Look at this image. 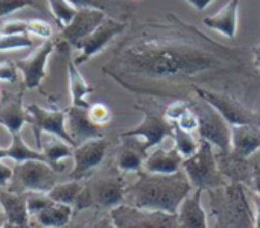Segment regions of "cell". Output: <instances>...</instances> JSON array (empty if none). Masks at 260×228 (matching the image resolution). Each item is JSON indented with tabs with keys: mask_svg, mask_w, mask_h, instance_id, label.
<instances>
[{
	"mask_svg": "<svg viewBox=\"0 0 260 228\" xmlns=\"http://www.w3.org/2000/svg\"><path fill=\"white\" fill-rule=\"evenodd\" d=\"M27 35L38 37L43 40H50L52 37V26L40 18H30L27 20Z\"/></svg>",
	"mask_w": 260,
	"mask_h": 228,
	"instance_id": "32",
	"label": "cell"
},
{
	"mask_svg": "<svg viewBox=\"0 0 260 228\" xmlns=\"http://www.w3.org/2000/svg\"><path fill=\"white\" fill-rule=\"evenodd\" d=\"M0 34H26L27 35V20H12L0 26Z\"/></svg>",
	"mask_w": 260,
	"mask_h": 228,
	"instance_id": "35",
	"label": "cell"
},
{
	"mask_svg": "<svg viewBox=\"0 0 260 228\" xmlns=\"http://www.w3.org/2000/svg\"><path fill=\"white\" fill-rule=\"evenodd\" d=\"M26 114H27V122L30 123L32 131L35 134L38 148L41 146V136L44 133L67 142L69 145H72L75 148V143L66 129V111L49 110V108H43L37 104H32L26 108Z\"/></svg>",
	"mask_w": 260,
	"mask_h": 228,
	"instance_id": "8",
	"label": "cell"
},
{
	"mask_svg": "<svg viewBox=\"0 0 260 228\" xmlns=\"http://www.w3.org/2000/svg\"><path fill=\"white\" fill-rule=\"evenodd\" d=\"M84 184L78 180H70L67 183H56L49 192V198L53 203H59V204H66L70 207H75L79 195L84 190Z\"/></svg>",
	"mask_w": 260,
	"mask_h": 228,
	"instance_id": "25",
	"label": "cell"
},
{
	"mask_svg": "<svg viewBox=\"0 0 260 228\" xmlns=\"http://www.w3.org/2000/svg\"><path fill=\"white\" fill-rule=\"evenodd\" d=\"M93 201L102 209H114L125 203L126 187L119 178H102L90 186Z\"/></svg>",
	"mask_w": 260,
	"mask_h": 228,
	"instance_id": "15",
	"label": "cell"
},
{
	"mask_svg": "<svg viewBox=\"0 0 260 228\" xmlns=\"http://www.w3.org/2000/svg\"><path fill=\"white\" fill-rule=\"evenodd\" d=\"M0 228H20L18 225H15V224H12V222H9V221H3L2 224H0Z\"/></svg>",
	"mask_w": 260,
	"mask_h": 228,
	"instance_id": "42",
	"label": "cell"
},
{
	"mask_svg": "<svg viewBox=\"0 0 260 228\" xmlns=\"http://www.w3.org/2000/svg\"><path fill=\"white\" fill-rule=\"evenodd\" d=\"M12 177H14V169H11L0 160V189L8 187L12 183Z\"/></svg>",
	"mask_w": 260,
	"mask_h": 228,
	"instance_id": "37",
	"label": "cell"
},
{
	"mask_svg": "<svg viewBox=\"0 0 260 228\" xmlns=\"http://www.w3.org/2000/svg\"><path fill=\"white\" fill-rule=\"evenodd\" d=\"M88 114H90L91 120H93L94 123H98L99 126L108 123L110 119H111V113H110L108 107H105L104 104L90 105V107H88Z\"/></svg>",
	"mask_w": 260,
	"mask_h": 228,
	"instance_id": "33",
	"label": "cell"
},
{
	"mask_svg": "<svg viewBox=\"0 0 260 228\" xmlns=\"http://www.w3.org/2000/svg\"><path fill=\"white\" fill-rule=\"evenodd\" d=\"M253 59L256 67L260 70V44H257L256 47H253Z\"/></svg>",
	"mask_w": 260,
	"mask_h": 228,
	"instance_id": "41",
	"label": "cell"
},
{
	"mask_svg": "<svg viewBox=\"0 0 260 228\" xmlns=\"http://www.w3.org/2000/svg\"><path fill=\"white\" fill-rule=\"evenodd\" d=\"M254 186H256L257 193H260V175H256V178H254Z\"/></svg>",
	"mask_w": 260,
	"mask_h": 228,
	"instance_id": "43",
	"label": "cell"
},
{
	"mask_svg": "<svg viewBox=\"0 0 260 228\" xmlns=\"http://www.w3.org/2000/svg\"><path fill=\"white\" fill-rule=\"evenodd\" d=\"M69 3H72L76 8H85V6H99L94 0H67ZM101 8V6H99Z\"/></svg>",
	"mask_w": 260,
	"mask_h": 228,
	"instance_id": "38",
	"label": "cell"
},
{
	"mask_svg": "<svg viewBox=\"0 0 260 228\" xmlns=\"http://www.w3.org/2000/svg\"><path fill=\"white\" fill-rule=\"evenodd\" d=\"M181 169L193 189H216L224 184V177L221 175L215 160L213 146L206 140H201L198 151L183 161Z\"/></svg>",
	"mask_w": 260,
	"mask_h": 228,
	"instance_id": "3",
	"label": "cell"
},
{
	"mask_svg": "<svg viewBox=\"0 0 260 228\" xmlns=\"http://www.w3.org/2000/svg\"><path fill=\"white\" fill-rule=\"evenodd\" d=\"M187 3H190L193 8H197V9H200V11H203V9H206L213 0H186Z\"/></svg>",
	"mask_w": 260,
	"mask_h": 228,
	"instance_id": "39",
	"label": "cell"
},
{
	"mask_svg": "<svg viewBox=\"0 0 260 228\" xmlns=\"http://www.w3.org/2000/svg\"><path fill=\"white\" fill-rule=\"evenodd\" d=\"M53 43L52 40H46L34 53H30L27 58L17 61L15 66L23 75V82L27 90L37 88L41 81L46 76V64L49 61V56L53 52Z\"/></svg>",
	"mask_w": 260,
	"mask_h": 228,
	"instance_id": "14",
	"label": "cell"
},
{
	"mask_svg": "<svg viewBox=\"0 0 260 228\" xmlns=\"http://www.w3.org/2000/svg\"><path fill=\"white\" fill-rule=\"evenodd\" d=\"M166 119L186 131L193 133L198 129V117H197L193 108L189 107L186 102L178 101V102L172 104L166 111Z\"/></svg>",
	"mask_w": 260,
	"mask_h": 228,
	"instance_id": "24",
	"label": "cell"
},
{
	"mask_svg": "<svg viewBox=\"0 0 260 228\" xmlns=\"http://www.w3.org/2000/svg\"><path fill=\"white\" fill-rule=\"evenodd\" d=\"M72 213L73 207L59 203H52L50 206L38 212L34 218L43 228H62L69 224Z\"/></svg>",
	"mask_w": 260,
	"mask_h": 228,
	"instance_id": "23",
	"label": "cell"
},
{
	"mask_svg": "<svg viewBox=\"0 0 260 228\" xmlns=\"http://www.w3.org/2000/svg\"><path fill=\"white\" fill-rule=\"evenodd\" d=\"M239 3L241 0H230L221 11H218L213 15L204 17L203 23L219 32L221 35L227 38H235L238 32V14H239Z\"/></svg>",
	"mask_w": 260,
	"mask_h": 228,
	"instance_id": "18",
	"label": "cell"
},
{
	"mask_svg": "<svg viewBox=\"0 0 260 228\" xmlns=\"http://www.w3.org/2000/svg\"><path fill=\"white\" fill-rule=\"evenodd\" d=\"M90 228H116V225L113 224L111 218H104V219L98 221L96 224H93Z\"/></svg>",
	"mask_w": 260,
	"mask_h": 228,
	"instance_id": "40",
	"label": "cell"
},
{
	"mask_svg": "<svg viewBox=\"0 0 260 228\" xmlns=\"http://www.w3.org/2000/svg\"><path fill=\"white\" fill-rule=\"evenodd\" d=\"M24 195L15 192H0V207L3 210L5 219L20 228L26 227L29 222V212Z\"/></svg>",
	"mask_w": 260,
	"mask_h": 228,
	"instance_id": "21",
	"label": "cell"
},
{
	"mask_svg": "<svg viewBox=\"0 0 260 228\" xmlns=\"http://www.w3.org/2000/svg\"><path fill=\"white\" fill-rule=\"evenodd\" d=\"M105 154H107V142L104 140V137L88 140L75 146L72 152L73 171L70 174V180L81 181L104 161Z\"/></svg>",
	"mask_w": 260,
	"mask_h": 228,
	"instance_id": "12",
	"label": "cell"
},
{
	"mask_svg": "<svg viewBox=\"0 0 260 228\" xmlns=\"http://www.w3.org/2000/svg\"><path fill=\"white\" fill-rule=\"evenodd\" d=\"M35 3L32 0H0V18L6 17L18 9L34 6Z\"/></svg>",
	"mask_w": 260,
	"mask_h": 228,
	"instance_id": "34",
	"label": "cell"
},
{
	"mask_svg": "<svg viewBox=\"0 0 260 228\" xmlns=\"http://www.w3.org/2000/svg\"><path fill=\"white\" fill-rule=\"evenodd\" d=\"M116 228H180L178 216L165 212H152L120 204L110 212Z\"/></svg>",
	"mask_w": 260,
	"mask_h": 228,
	"instance_id": "5",
	"label": "cell"
},
{
	"mask_svg": "<svg viewBox=\"0 0 260 228\" xmlns=\"http://www.w3.org/2000/svg\"><path fill=\"white\" fill-rule=\"evenodd\" d=\"M66 129L73 140L75 146L104 137V129L98 123H94L88 114V108L84 107H75L66 110Z\"/></svg>",
	"mask_w": 260,
	"mask_h": 228,
	"instance_id": "13",
	"label": "cell"
},
{
	"mask_svg": "<svg viewBox=\"0 0 260 228\" xmlns=\"http://www.w3.org/2000/svg\"><path fill=\"white\" fill-rule=\"evenodd\" d=\"M53 201L49 198L47 193H40V192H30L26 193V206H27V212L29 215L35 216L38 212H41L43 209H46L47 206H50Z\"/></svg>",
	"mask_w": 260,
	"mask_h": 228,
	"instance_id": "31",
	"label": "cell"
},
{
	"mask_svg": "<svg viewBox=\"0 0 260 228\" xmlns=\"http://www.w3.org/2000/svg\"><path fill=\"white\" fill-rule=\"evenodd\" d=\"M41 152L46 155L47 161L58 171V172H62L66 169V166L59 161L72 157V152H73V146L69 145L67 142L58 139V137H53L50 139L46 145H41Z\"/></svg>",
	"mask_w": 260,
	"mask_h": 228,
	"instance_id": "26",
	"label": "cell"
},
{
	"mask_svg": "<svg viewBox=\"0 0 260 228\" xmlns=\"http://www.w3.org/2000/svg\"><path fill=\"white\" fill-rule=\"evenodd\" d=\"M126 29V24L123 21H117L113 18H105L85 40L81 41V44L76 47L81 50V55L76 58L75 64L79 66L82 62H87L90 58L102 52L105 46L119 34H122Z\"/></svg>",
	"mask_w": 260,
	"mask_h": 228,
	"instance_id": "11",
	"label": "cell"
},
{
	"mask_svg": "<svg viewBox=\"0 0 260 228\" xmlns=\"http://www.w3.org/2000/svg\"><path fill=\"white\" fill-rule=\"evenodd\" d=\"M59 172L49 165L47 161L30 160L24 163H18L14 169L12 183L18 187L20 192L30 193L40 192L47 193L56 183Z\"/></svg>",
	"mask_w": 260,
	"mask_h": 228,
	"instance_id": "6",
	"label": "cell"
},
{
	"mask_svg": "<svg viewBox=\"0 0 260 228\" xmlns=\"http://www.w3.org/2000/svg\"><path fill=\"white\" fill-rule=\"evenodd\" d=\"M15 78H17V66L9 61L0 62V81L12 82L15 81Z\"/></svg>",
	"mask_w": 260,
	"mask_h": 228,
	"instance_id": "36",
	"label": "cell"
},
{
	"mask_svg": "<svg viewBox=\"0 0 260 228\" xmlns=\"http://www.w3.org/2000/svg\"><path fill=\"white\" fill-rule=\"evenodd\" d=\"M122 75L146 81L190 78L239 61L230 47L221 46L192 26H183L172 35L137 38L119 55Z\"/></svg>",
	"mask_w": 260,
	"mask_h": 228,
	"instance_id": "1",
	"label": "cell"
},
{
	"mask_svg": "<svg viewBox=\"0 0 260 228\" xmlns=\"http://www.w3.org/2000/svg\"><path fill=\"white\" fill-rule=\"evenodd\" d=\"M107 18L105 12L99 6H85L78 8L72 21L61 29L62 37L72 46L78 47L82 40H85L104 20Z\"/></svg>",
	"mask_w": 260,
	"mask_h": 228,
	"instance_id": "10",
	"label": "cell"
},
{
	"mask_svg": "<svg viewBox=\"0 0 260 228\" xmlns=\"http://www.w3.org/2000/svg\"><path fill=\"white\" fill-rule=\"evenodd\" d=\"M67 75H69V88H70L72 105L88 108L90 105H88L87 97L90 93H93V87L85 81V78L78 70V66L72 61L67 66Z\"/></svg>",
	"mask_w": 260,
	"mask_h": 228,
	"instance_id": "22",
	"label": "cell"
},
{
	"mask_svg": "<svg viewBox=\"0 0 260 228\" xmlns=\"http://www.w3.org/2000/svg\"><path fill=\"white\" fill-rule=\"evenodd\" d=\"M50 14L53 15V18L56 20V23L62 27H66L72 18L75 17L78 8L73 6L72 3H69L67 0H47Z\"/></svg>",
	"mask_w": 260,
	"mask_h": 228,
	"instance_id": "29",
	"label": "cell"
},
{
	"mask_svg": "<svg viewBox=\"0 0 260 228\" xmlns=\"http://www.w3.org/2000/svg\"><path fill=\"white\" fill-rule=\"evenodd\" d=\"M145 157L146 154L142 152L137 145L131 146L129 143H126L117 154V168L122 172H137L143 168Z\"/></svg>",
	"mask_w": 260,
	"mask_h": 228,
	"instance_id": "27",
	"label": "cell"
},
{
	"mask_svg": "<svg viewBox=\"0 0 260 228\" xmlns=\"http://www.w3.org/2000/svg\"><path fill=\"white\" fill-rule=\"evenodd\" d=\"M260 149V131L256 125L232 126V151L241 157L248 158Z\"/></svg>",
	"mask_w": 260,
	"mask_h": 228,
	"instance_id": "19",
	"label": "cell"
},
{
	"mask_svg": "<svg viewBox=\"0 0 260 228\" xmlns=\"http://www.w3.org/2000/svg\"><path fill=\"white\" fill-rule=\"evenodd\" d=\"M172 137H174V148L180 152V155L184 160L192 157L198 151V148H200V143L195 140L192 133L180 128L175 123H172Z\"/></svg>",
	"mask_w": 260,
	"mask_h": 228,
	"instance_id": "28",
	"label": "cell"
},
{
	"mask_svg": "<svg viewBox=\"0 0 260 228\" xmlns=\"http://www.w3.org/2000/svg\"><path fill=\"white\" fill-rule=\"evenodd\" d=\"M177 216L180 228H209L207 215L201 203V190L195 189V192L181 203Z\"/></svg>",
	"mask_w": 260,
	"mask_h": 228,
	"instance_id": "17",
	"label": "cell"
},
{
	"mask_svg": "<svg viewBox=\"0 0 260 228\" xmlns=\"http://www.w3.org/2000/svg\"><path fill=\"white\" fill-rule=\"evenodd\" d=\"M143 120L136 128L122 133L123 139H131L133 143L139 145L142 152H148L152 148H157L168 136H172V123L166 116L143 110Z\"/></svg>",
	"mask_w": 260,
	"mask_h": 228,
	"instance_id": "7",
	"label": "cell"
},
{
	"mask_svg": "<svg viewBox=\"0 0 260 228\" xmlns=\"http://www.w3.org/2000/svg\"><path fill=\"white\" fill-rule=\"evenodd\" d=\"M34 44V40L30 35L26 34H0V52H9V50H20L30 47Z\"/></svg>",
	"mask_w": 260,
	"mask_h": 228,
	"instance_id": "30",
	"label": "cell"
},
{
	"mask_svg": "<svg viewBox=\"0 0 260 228\" xmlns=\"http://www.w3.org/2000/svg\"><path fill=\"white\" fill-rule=\"evenodd\" d=\"M198 117V133L201 140L209 142L212 146L229 152L232 149V126L230 123L206 101L200 99L192 105Z\"/></svg>",
	"mask_w": 260,
	"mask_h": 228,
	"instance_id": "4",
	"label": "cell"
},
{
	"mask_svg": "<svg viewBox=\"0 0 260 228\" xmlns=\"http://www.w3.org/2000/svg\"><path fill=\"white\" fill-rule=\"evenodd\" d=\"M192 189L183 169L169 175L143 172L133 186L126 187L125 201L137 209L177 215L181 203L192 193Z\"/></svg>",
	"mask_w": 260,
	"mask_h": 228,
	"instance_id": "2",
	"label": "cell"
},
{
	"mask_svg": "<svg viewBox=\"0 0 260 228\" xmlns=\"http://www.w3.org/2000/svg\"><path fill=\"white\" fill-rule=\"evenodd\" d=\"M195 93L198 94L200 99L206 101L210 104L229 123L230 126H239V125H256V114L247 110L242 104L238 101L232 99L227 94L210 91L206 88H198L193 87Z\"/></svg>",
	"mask_w": 260,
	"mask_h": 228,
	"instance_id": "9",
	"label": "cell"
},
{
	"mask_svg": "<svg viewBox=\"0 0 260 228\" xmlns=\"http://www.w3.org/2000/svg\"><path fill=\"white\" fill-rule=\"evenodd\" d=\"M256 228H260V210L257 212V216H256Z\"/></svg>",
	"mask_w": 260,
	"mask_h": 228,
	"instance_id": "44",
	"label": "cell"
},
{
	"mask_svg": "<svg viewBox=\"0 0 260 228\" xmlns=\"http://www.w3.org/2000/svg\"><path fill=\"white\" fill-rule=\"evenodd\" d=\"M27 122V114L20 96H8L0 102V125L11 134L20 133Z\"/></svg>",
	"mask_w": 260,
	"mask_h": 228,
	"instance_id": "20",
	"label": "cell"
},
{
	"mask_svg": "<svg viewBox=\"0 0 260 228\" xmlns=\"http://www.w3.org/2000/svg\"><path fill=\"white\" fill-rule=\"evenodd\" d=\"M184 158L180 155V152L172 149H161L155 148L151 151L143 161V169L148 174H158V175H169L181 171Z\"/></svg>",
	"mask_w": 260,
	"mask_h": 228,
	"instance_id": "16",
	"label": "cell"
}]
</instances>
